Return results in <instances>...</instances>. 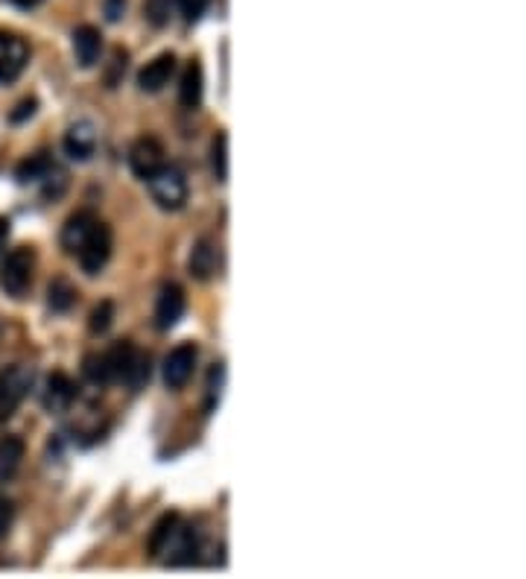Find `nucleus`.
Returning <instances> with one entry per match:
<instances>
[{"label": "nucleus", "instance_id": "obj_1", "mask_svg": "<svg viewBox=\"0 0 526 579\" xmlns=\"http://www.w3.org/2000/svg\"><path fill=\"white\" fill-rule=\"evenodd\" d=\"M103 366H106V381L109 384H126L132 392H141L144 386L150 384V354H144L129 340L114 343L109 351H103Z\"/></svg>", "mask_w": 526, "mask_h": 579}, {"label": "nucleus", "instance_id": "obj_2", "mask_svg": "<svg viewBox=\"0 0 526 579\" xmlns=\"http://www.w3.org/2000/svg\"><path fill=\"white\" fill-rule=\"evenodd\" d=\"M33 275H36V252L30 246H18L0 264V290L12 299H24L27 290L33 287Z\"/></svg>", "mask_w": 526, "mask_h": 579}, {"label": "nucleus", "instance_id": "obj_3", "mask_svg": "<svg viewBox=\"0 0 526 579\" xmlns=\"http://www.w3.org/2000/svg\"><path fill=\"white\" fill-rule=\"evenodd\" d=\"M144 182L150 185L152 199L158 202V208H164V211L185 208V202H188V176H185L182 167L164 161Z\"/></svg>", "mask_w": 526, "mask_h": 579}, {"label": "nucleus", "instance_id": "obj_4", "mask_svg": "<svg viewBox=\"0 0 526 579\" xmlns=\"http://www.w3.org/2000/svg\"><path fill=\"white\" fill-rule=\"evenodd\" d=\"M33 381H36V372L27 363H12L0 369V425L18 413V407L27 401L33 389Z\"/></svg>", "mask_w": 526, "mask_h": 579}, {"label": "nucleus", "instance_id": "obj_5", "mask_svg": "<svg viewBox=\"0 0 526 579\" xmlns=\"http://www.w3.org/2000/svg\"><path fill=\"white\" fill-rule=\"evenodd\" d=\"M112 249H114L112 229H109L103 220H97V226H94L91 234L85 237V243L79 246V252H76L74 258L79 261L82 272H88V275H100V272L106 270L109 258H112Z\"/></svg>", "mask_w": 526, "mask_h": 579}, {"label": "nucleus", "instance_id": "obj_6", "mask_svg": "<svg viewBox=\"0 0 526 579\" xmlns=\"http://www.w3.org/2000/svg\"><path fill=\"white\" fill-rule=\"evenodd\" d=\"M185 310H188L185 287L176 284V281L164 284L161 293H158V302H155V328L158 331H173L185 319Z\"/></svg>", "mask_w": 526, "mask_h": 579}, {"label": "nucleus", "instance_id": "obj_7", "mask_svg": "<svg viewBox=\"0 0 526 579\" xmlns=\"http://www.w3.org/2000/svg\"><path fill=\"white\" fill-rule=\"evenodd\" d=\"M30 65V44L18 33H0V85H9Z\"/></svg>", "mask_w": 526, "mask_h": 579}, {"label": "nucleus", "instance_id": "obj_8", "mask_svg": "<svg viewBox=\"0 0 526 579\" xmlns=\"http://www.w3.org/2000/svg\"><path fill=\"white\" fill-rule=\"evenodd\" d=\"M199 363V348L196 343H179L164 360V384L167 389H182L196 372Z\"/></svg>", "mask_w": 526, "mask_h": 579}, {"label": "nucleus", "instance_id": "obj_9", "mask_svg": "<svg viewBox=\"0 0 526 579\" xmlns=\"http://www.w3.org/2000/svg\"><path fill=\"white\" fill-rule=\"evenodd\" d=\"M76 395H79V389L76 384L65 375V372H53L50 378H47V384H44V392H41V404H44V410L47 413H68L71 407H74Z\"/></svg>", "mask_w": 526, "mask_h": 579}, {"label": "nucleus", "instance_id": "obj_10", "mask_svg": "<svg viewBox=\"0 0 526 579\" xmlns=\"http://www.w3.org/2000/svg\"><path fill=\"white\" fill-rule=\"evenodd\" d=\"M196 553H199V541H196L193 527L185 524V521H179L176 533L170 536V541H167V547H164L161 556H167V565L185 568V565H193V562H196Z\"/></svg>", "mask_w": 526, "mask_h": 579}, {"label": "nucleus", "instance_id": "obj_11", "mask_svg": "<svg viewBox=\"0 0 526 579\" xmlns=\"http://www.w3.org/2000/svg\"><path fill=\"white\" fill-rule=\"evenodd\" d=\"M97 126L91 120H76L65 132V153L74 161H91V155L97 153Z\"/></svg>", "mask_w": 526, "mask_h": 579}, {"label": "nucleus", "instance_id": "obj_12", "mask_svg": "<svg viewBox=\"0 0 526 579\" xmlns=\"http://www.w3.org/2000/svg\"><path fill=\"white\" fill-rule=\"evenodd\" d=\"M176 74V53H161L155 56L152 62H147L138 74V88L147 91V94H158L170 85V79Z\"/></svg>", "mask_w": 526, "mask_h": 579}, {"label": "nucleus", "instance_id": "obj_13", "mask_svg": "<svg viewBox=\"0 0 526 579\" xmlns=\"http://www.w3.org/2000/svg\"><path fill=\"white\" fill-rule=\"evenodd\" d=\"M161 164H164V147H161L158 138H141V141L132 144V150H129V167H132V173H135L138 179L152 176Z\"/></svg>", "mask_w": 526, "mask_h": 579}, {"label": "nucleus", "instance_id": "obj_14", "mask_svg": "<svg viewBox=\"0 0 526 579\" xmlns=\"http://www.w3.org/2000/svg\"><path fill=\"white\" fill-rule=\"evenodd\" d=\"M71 44H74V59L79 68H94L100 53H103V33L91 24H82L76 27L74 36H71Z\"/></svg>", "mask_w": 526, "mask_h": 579}, {"label": "nucleus", "instance_id": "obj_15", "mask_svg": "<svg viewBox=\"0 0 526 579\" xmlns=\"http://www.w3.org/2000/svg\"><path fill=\"white\" fill-rule=\"evenodd\" d=\"M97 220H100V217H97L94 211H76V214H71V217L65 220V226H62V234H59L62 249H65L68 255H76L79 246L85 243V237L97 226Z\"/></svg>", "mask_w": 526, "mask_h": 579}, {"label": "nucleus", "instance_id": "obj_16", "mask_svg": "<svg viewBox=\"0 0 526 579\" xmlns=\"http://www.w3.org/2000/svg\"><path fill=\"white\" fill-rule=\"evenodd\" d=\"M217 267H220V252H217V246H214L208 237L196 240V246H193L188 261L190 275H193L196 281H208V278L217 275Z\"/></svg>", "mask_w": 526, "mask_h": 579}, {"label": "nucleus", "instance_id": "obj_17", "mask_svg": "<svg viewBox=\"0 0 526 579\" xmlns=\"http://www.w3.org/2000/svg\"><path fill=\"white\" fill-rule=\"evenodd\" d=\"M53 170H56L53 158H50V153L41 150V153L30 155V158H24V161L18 164L15 179H18L21 185H44V182L53 176Z\"/></svg>", "mask_w": 526, "mask_h": 579}, {"label": "nucleus", "instance_id": "obj_18", "mask_svg": "<svg viewBox=\"0 0 526 579\" xmlns=\"http://www.w3.org/2000/svg\"><path fill=\"white\" fill-rule=\"evenodd\" d=\"M24 454H27V445L21 436H3L0 439V483L12 480L18 474V468L24 463Z\"/></svg>", "mask_w": 526, "mask_h": 579}, {"label": "nucleus", "instance_id": "obj_19", "mask_svg": "<svg viewBox=\"0 0 526 579\" xmlns=\"http://www.w3.org/2000/svg\"><path fill=\"white\" fill-rule=\"evenodd\" d=\"M202 91H205L202 65H199L196 59H190L185 74H182V85H179V100H182V106H185V109H199Z\"/></svg>", "mask_w": 526, "mask_h": 579}, {"label": "nucleus", "instance_id": "obj_20", "mask_svg": "<svg viewBox=\"0 0 526 579\" xmlns=\"http://www.w3.org/2000/svg\"><path fill=\"white\" fill-rule=\"evenodd\" d=\"M179 515L176 512H167V515H161L158 521H155V527H152L150 533V541H147V547H150V556H161L164 553V547H167V541H170V536L176 533V527H179Z\"/></svg>", "mask_w": 526, "mask_h": 579}, {"label": "nucleus", "instance_id": "obj_21", "mask_svg": "<svg viewBox=\"0 0 526 579\" xmlns=\"http://www.w3.org/2000/svg\"><path fill=\"white\" fill-rule=\"evenodd\" d=\"M74 302H76L74 284H71L68 278H56V281L50 284V290H47V305H50V310L65 313V310L74 308Z\"/></svg>", "mask_w": 526, "mask_h": 579}, {"label": "nucleus", "instance_id": "obj_22", "mask_svg": "<svg viewBox=\"0 0 526 579\" xmlns=\"http://www.w3.org/2000/svg\"><path fill=\"white\" fill-rule=\"evenodd\" d=\"M144 12H147V21H150L152 27H167L173 21L176 0H147Z\"/></svg>", "mask_w": 526, "mask_h": 579}, {"label": "nucleus", "instance_id": "obj_23", "mask_svg": "<svg viewBox=\"0 0 526 579\" xmlns=\"http://www.w3.org/2000/svg\"><path fill=\"white\" fill-rule=\"evenodd\" d=\"M211 164H214V173H217V182H228V135L220 132L214 138V147H211Z\"/></svg>", "mask_w": 526, "mask_h": 579}, {"label": "nucleus", "instance_id": "obj_24", "mask_svg": "<svg viewBox=\"0 0 526 579\" xmlns=\"http://www.w3.org/2000/svg\"><path fill=\"white\" fill-rule=\"evenodd\" d=\"M114 322V302H100L97 308L91 310V322H88V328H91V334H106L109 328H112Z\"/></svg>", "mask_w": 526, "mask_h": 579}, {"label": "nucleus", "instance_id": "obj_25", "mask_svg": "<svg viewBox=\"0 0 526 579\" xmlns=\"http://www.w3.org/2000/svg\"><path fill=\"white\" fill-rule=\"evenodd\" d=\"M223 378H226V369H223V366H214V369H211V381H208V413L220 404Z\"/></svg>", "mask_w": 526, "mask_h": 579}, {"label": "nucleus", "instance_id": "obj_26", "mask_svg": "<svg viewBox=\"0 0 526 579\" xmlns=\"http://www.w3.org/2000/svg\"><path fill=\"white\" fill-rule=\"evenodd\" d=\"M208 3H211V0H176V6L182 9V15H185V21H188V24L199 21V18L205 15Z\"/></svg>", "mask_w": 526, "mask_h": 579}, {"label": "nucleus", "instance_id": "obj_27", "mask_svg": "<svg viewBox=\"0 0 526 579\" xmlns=\"http://www.w3.org/2000/svg\"><path fill=\"white\" fill-rule=\"evenodd\" d=\"M12 518H15V506H12V501H9L6 495H0V539L9 533Z\"/></svg>", "mask_w": 526, "mask_h": 579}, {"label": "nucleus", "instance_id": "obj_28", "mask_svg": "<svg viewBox=\"0 0 526 579\" xmlns=\"http://www.w3.org/2000/svg\"><path fill=\"white\" fill-rule=\"evenodd\" d=\"M36 115V100H24L18 103V112H12V123H21L24 117Z\"/></svg>", "mask_w": 526, "mask_h": 579}, {"label": "nucleus", "instance_id": "obj_29", "mask_svg": "<svg viewBox=\"0 0 526 579\" xmlns=\"http://www.w3.org/2000/svg\"><path fill=\"white\" fill-rule=\"evenodd\" d=\"M123 12H126V0H106V18L109 21H120Z\"/></svg>", "mask_w": 526, "mask_h": 579}, {"label": "nucleus", "instance_id": "obj_30", "mask_svg": "<svg viewBox=\"0 0 526 579\" xmlns=\"http://www.w3.org/2000/svg\"><path fill=\"white\" fill-rule=\"evenodd\" d=\"M9 234H12V223H9V217H0V249H6Z\"/></svg>", "mask_w": 526, "mask_h": 579}, {"label": "nucleus", "instance_id": "obj_31", "mask_svg": "<svg viewBox=\"0 0 526 579\" xmlns=\"http://www.w3.org/2000/svg\"><path fill=\"white\" fill-rule=\"evenodd\" d=\"M18 9H36L38 3H44V0H12Z\"/></svg>", "mask_w": 526, "mask_h": 579}]
</instances>
